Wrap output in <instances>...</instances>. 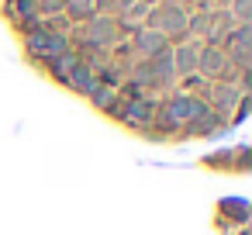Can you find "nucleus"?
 Listing matches in <instances>:
<instances>
[{"label": "nucleus", "mask_w": 252, "mask_h": 235, "mask_svg": "<svg viewBox=\"0 0 252 235\" xmlns=\"http://www.w3.org/2000/svg\"><path fill=\"white\" fill-rule=\"evenodd\" d=\"M21 38H25V52L32 56V63H45V59H56V56H63V52L73 49L69 32H52L45 25H38L35 32H28Z\"/></svg>", "instance_id": "f257e3e1"}, {"label": "nucleus", "mask_w": 252, "mask_h": 235, "mask_svg": "<svg viewBox=\"0 0 252 235\" xmlns=\"http://www.w3.org/2000/svg\"><path fill=\"white\" fill-rule=\"evenodd\" d=\"M197 73L207 83H235V66H231V59L221 45H200Z\"/></svg>", "instance_id": "f03ea898"}, {"label": "nucleus", "mask_w": 252, "mask_h": 235, "mask_svg": "<svg viewBox=\"0 0 252 235\" xmlns=\"http://www.w3.org/2000/svg\"><path fill=\"white\" fill-rule=\"evenodd\" d=\"M131 49L138 52V59H156V56L169 52V38L156 28H138L131 35Z\"/></svg>", "instance_id": "7ed1b4c3"}, {"label": "nucleus", "mask_w": 252, "mask_h": 235, "mask_svg": "<svg viewBox=\"0 0 252 235\" xmlns=\"http://www.w3.org/2000/svg\"><path fill=\"white\" fill-rule=\"evenodd\" d=\"M83 63V52H76V49H69V52H63V56H56V59H45V63H35L49 80H56V83H63L66 87V76L76 69Z\"/></svg>", "instance_id": "20e7f679"}, {"label": "nucleus", "mask_w": 252, "mask_h": 235, "mask_svg": "<svg viewBox=\"0 0 252 235\" xmlns=\"http://www.w3.org/2000/svg\"><path fill=\"white\" fill-rule=\"evenodd\" d=\"M197 59H200V42H183V45H173V66H176V80L197 73Z\"/></svg>", "instance_id": "39448f33"}, {"label": "nucleus", "mask_w": 252, "mask_h": 235, "mask_svg": "<svg viewBox=\"0 0 252 235\" xmlns=\"http://www.w3.org/2000/svg\"><path fill=\"white\" fill-rule=\"evenodd\" d=\"M66 87H69L73 94H80V97H90V94L97 90V73H94V66H90V63H80V66L66 76Z\"/></svg>", "instance_id": "423d86ee"}, {"label": "nucleus", "mask_w": 252, "mask_h": 235, "mask_svg": "<svg viewBox=\"0 0 252 235\" xmlns=\"http://www.w3.org/2000/svg\"><path fill=\"white\" fill-rule=\"evenodd\" d=\"M66 21L69 25H83V21H90L94 14H97V0H66Z\"/></svg>", "instance_id": "0eeeda50"}, {"label": "nucleus", "mask_w": 252, "mask_h": 235, "mask_svg": "<svg viewBox=\"0 0 252 235\" xmlns=\"http://www.w3.org/2000/svg\"><path fill=\"white\" fill-rule=\"evenodd\" d=\"M35 11H38V18H42V21L59 18V14L66 11V0H35Z\"/></svg>", "instance_id": "6e6552de"}, {"label": "nucleus", "mask_w": 252, "mask_h": 235, "mask_svg": "<svg viewBox=\"0 0 252 235\" xmlns=\"http://www.w3.org/2000/svg\"><path fill=\"white\" fill-rule=\"evenodd\" d=\"M114 97H118V90H111V87H104V83H97V90H94V94H90L87 101H90V104H94L97 111H107Z\"/></svg>", "instance_id": "1a4fd4ad"}, {"label": "nucleus", "mask_w": 252, "mask_h": 235, "mask_svg": "<svg viewBox=\"0 0 252 235\" xmlns=\"http://www.w3.org/2000/svg\"><path fill=\"white\" fill-rule=\"evenodd\" d=\"M187 14H211V11H218V0H187Z\"/></svg>", "instance_id": "9d476101"}, {"label": "nucleus", "mask_w": 252, "mask_h": 235, "mask_svg": "<svg viewBox=\"0 0 252 235\" xmlns=\"http://www.w3.org/2000/svg\"><path fill=\"white\" fill-rule=\"evenodd\" d=\"M235 159H238V169H245V149H235ZM204 163H207V166H214V163L224 166V163H228V152H214V156H207Z\"/></svg>", "instance_id": "9b49d317"}]
</instances>
